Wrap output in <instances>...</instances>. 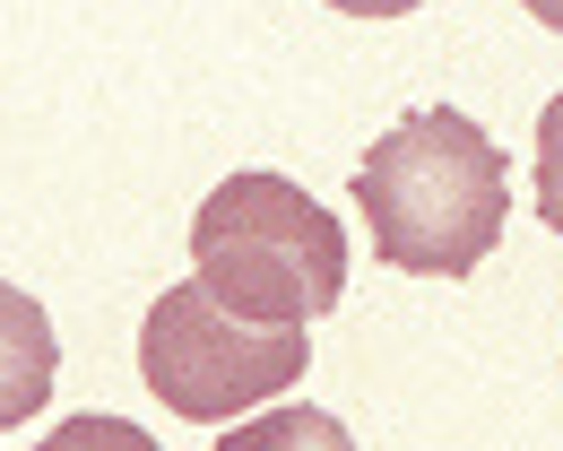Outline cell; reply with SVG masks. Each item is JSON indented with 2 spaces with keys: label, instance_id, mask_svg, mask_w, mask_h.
I'll return each mask as SVG.
<instances>
[{
  "label": "cell",
  "instance_id": "cell-1",
  "mask_svg": "<svg viewBox=\"0 0 563 451\" xmlns=\"http://www.w3.org/2000/svg\"><path fill=\"white\" fill-rule=\"evenodd\" d=\"M355 209L373 226V252L390 270H417V278H468L503 243L511 218V174L503 148L468 113L433 105V113H399L364 165H355Z\"/></svg>",
  "mask_w": 563,
  "mask_h": 451
},
{
  "label": "cell",
  "instance_id": "cell-2",
  "mask_svg": "<svg viewBox=\"0 0 563 451\" xmlns=\"http://www.w3.org/2000/svg\"><path fill=\"white\" fill-rule=\"evenodd\" d=\"M191 270L243 321H321L347 296V226L286 174H225L191 218Z\"/></svg>",
  "mask_w": 563,
  "mask_h": 451
},
{
  "label": "cell",
  "instance_id": "cell-3",
  "mask_svg": "<svg viewBox=\"0 0 563 451\" xmlns=\"http://www.w3.org/2000/svg\"><path fill=\"white\" fill-rule=\"evenodd\" d=\"M303 365H312L303 321H243L200 278L165 287L156 312H147V330H140V374L156 391V408H174L191 426L269 408L278 391L303 382Z\"/></svg>",
  "mask_w": 563,
  "mask_h": 451
},
{
  "label": "cell",
  "instance_id": "cell-4",
  "mask_svg": "<svg viewBox=\"0 0 563 451\" xmlns=\"http://www.w3.org/2000/svg\"><path fill=\"white\" fill-rule=\"evenodd\" d=\"M53 374H62V348H53L44 304L0 278V435H9L18 417H44Z\"/></svg>",
  "mask_w": 563,
  "mask_h": 451
},
{
  "label": "cell",
  "instance_id": "cell-5",
  "mask_svg": "<svg viewBox=\"0 0 563 451\" xmlns=\"http://www.w3.org/2000/svg\"><path fill=\"white\" fill-rule=\"evenodd\" d=\"M217 451H355V443H347V426H339L330 408L286 399V408H261V417L225 426V443H217Z\"/></svg>",
  "mask_w": 563,
  "mask_h": 451
},
{
  "label": "cell",
  "instance_id": "cell-6",
  "mask_svg": "<svg viewBox=\"0 0 563 451\" xmlns=\"http://www.w3.org/2000/svg\"><path fill=\"white\" fill-rule=\"evenodd\" d=\"M35 451H156V435H140L131 417H104V408H87V417H62V426H53Z\"/></svg>",
  "mask_w": 563,
  "mask_h": 451
},
{
  "label": "cell",
  "instance_id": "cell-7",
  "mask_svg": "<svg viewBox=\"0 0 563 451\" xmlns=\"http://www.w3.org/2000/svg\"><path fill=\"white\" fill-rule=\"evenodd\" d=\"M538 218L563 234V96L538 113Z\"/></svg>",
  "mask_w": 563,
  "mask_h": 451
},
{
  "label": "cell",
  "instance_id": "cell-8",
  "mask_svg": "<svg viewBox=\"0 0 563 451\" xmlns=\"http://www.w3.org/2000/svg\"><path fill=\"white\" fill-rule=\"evenodd\" d=\"M330 9H347V18H408L424 0H330Z\"/></svg>",
  "mask_w": 563,
  "mask_h": 451
},
{
  "label": "cell",
  "instance_id": "cell-9",
  "mask_svg": "<svg viewBox=\"0 0 563 451\" xmlns=\"http://www.w3.org/2000/svg\"><path fill=\"white\" fill-rule=\"evenodd\" d=\"M520 9H529L538 26H555V35H563V0H520Z\"/></svg>",
  "mask_w": 563,
  "mask_h": 451
}]
</instances>
